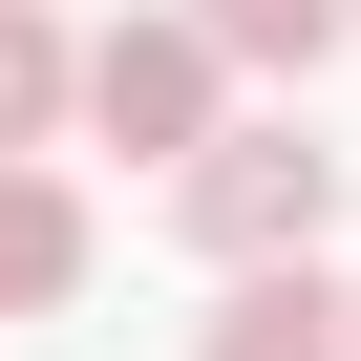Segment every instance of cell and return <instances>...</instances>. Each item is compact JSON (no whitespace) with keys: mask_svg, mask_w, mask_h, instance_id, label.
I'll return each mask as SVG.
<instances>
[{"mask_svg":"<svg viewBox=\"0 0 361 361\" xmlns=\"http://www.w3.org/2000/svg\"><path fill=\"white\" fill-rule=\"evenodd\" d=\"M85 128H106V149H149L170 192L234 149V64H213L192 0H149V22H106V43H85Z\"/></svg>","mask_w":361,"mask_h":361,"instance_id":"1","label":"cell"},{"mask_svg":"<svg viewBox=\"0 0 361 361\" xmlns=\"http://www.w3.org/2000/svg\"><path fill=\"white\" fill-rule=\"evenodd\" d=\"M170 213H192L213 276H319V234H340V149H319V128H234Z\"/></svg>","mask_w":361,"mask_h":361,"instance_id":"2","label":"cell"},{"mask_svg":"<svg viewBox=\"0 0 361 361\" xmlns=\"http://www.w3.org/2000/svg\"><path fill=\"white\" fill-rule=\"evenodd\" d=\"M192 361H361V298H340V276H234Z\"/></svg>","mask_w":361,"mask_h":361,"instance_id":"3","label":"cell"},{"mask_svg":"<svg viewBox=\"0 0 361 361\" xmlns=\"http://www.w3.org/2000/svg\"><path fill=\"white\" fill-rule=\"evenodd\" d=\"M64 298H85V192L0 170V319H64Z\"/></svg>","mask_w":361,"mask_h":361,"instance_id":"4","label":"cell"},{"mask_svg":"<svg viewBox=\"0 0 361 361\" xmlns=\"http://www.w3.org/2000/svg\"><path fill=\"white\" fill-rule=\"evenodd\" d=\"M85 106V43L43 22V0H0V170H43V128Z\"/></svg>","mask_w":361,"mask_h":361,"instance_id":"5","label":"cell"},{"mask_svg":"<svg viewBox=\"0 0 361 361\" xmlns=\"http://www.w3.org/2000/svg\"><path fill=\"white\" fill-rule=\"evenodd\" d=\"M192 22H213V64H340V22H361V0H192Z\"/></svg>","mask_w":361,"mask_h":361,"instance_id":"6","label":"cell"}]
</instances>
